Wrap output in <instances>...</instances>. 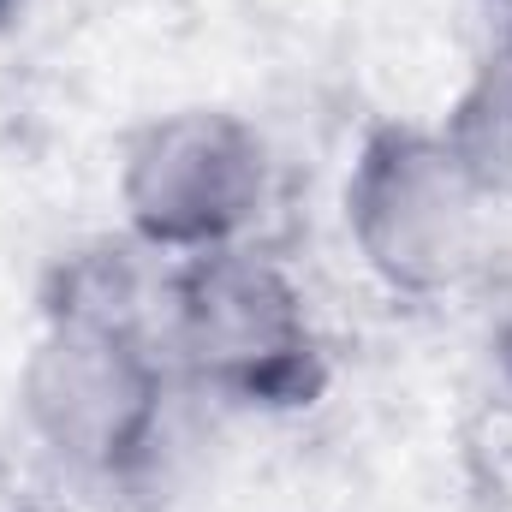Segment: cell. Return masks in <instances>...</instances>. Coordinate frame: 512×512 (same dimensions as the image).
Returning a JSON list of instances; mask_svg holds the SVG:
<instances>
[{"mask_svg": "<svg viewBox=\"0 0 512 512\" xmlns=\"http://www.w3.org/2000/svg\"><path fill=\"white\" fill-rule=\"evenodd\" d=\"M167 298H173V256L149 251L131 233H102L48 262L42 322L126 334L167 352Z\"/></svg>", "mask_w": 512, "mask_h": 512, "instance_id": "obj_5", "label": "cell"}, {"mask_svg": "<svg viewBox=\"0 0 512 512\" xmlns=\"http://www.w3.org/2000/svg\"><path fill=\"white\" fill-rule=\"evenodd\" d=\"M114 197L131 239L173 262L245 245L274 197V155L233 108H167L126 137Z\"/></svg>", "mask_w": 512, "mask_h": 512, "instance_id": "obj_4", "label": "cell"}, {"mask_svg": "<svg viewBox=\"0 0 512 512\" xmlns=\"http://www.w3.org/2000/svg\"><path fill=\"white\" fill-rule=\"evenodd\" d=\"M441 137L495 203H512V36H489L471 78L447 102Z\"/></svg>", "mask_w": 512, "mask_h": 512, "instance_id": "obj_6", "label": "cell"}, {"mask_svg": "<svg viewBox=\"0 0 512 512\" xmlns=\"http://www.w3.org/2000/svg\"><path fill=\"white\" fill-rule=\"evenodd\" d=\"M495 197L453 155L441 126L376 120L358 137L340 221L364 274L393 298H447L471 286L489 262Z\"/></svg>", "mask_w": 512, "mask_h": 512, "instance_id": "obj_2", "label": "cell"}, {"mask_svg": "<svg viewBox=\"0 0 512 512\" xmlns=\"http://www.w3.org/2000/svg\"><path fill=\"white\" fill-rule=\"evenodd\" d=\"M173 376L239 411H304L328 387V346L298 274L256 239L173 262Z\"/></svg>", "mask_w": 512, "mask_h": 512, "instance_id": "obj_1", "label": "cell"}, {"mask_svg": "<svg viewBox=\"0 0 512 512\" xmlns=\"http://www.w3.org/2000/svg\"><path fill=\"white\" fill-rule=\"evenodd\" d=\"M489 12H495V36H512V0H489Z\"/></svg>", "mask_w": 512, "mask_h": 512, "instance_id": "obj_7", "label": "cell"}, {"mask_svg": "<svg viewBox=\"0 0 512 512\" xmlns=\"http://www.w3.org/2000/svg\"><path fill=\"white\" fill-rule=\"evenodd\" d=\"M24 6H30V0H0V24H12V18H18Z\"/></svg>", "mask_w": 512, "mask_h": 512, "instance_id": "obj_8", "label": "cell"}, {"mask_svg": "<svg viewBox=\"0 0 512 512\" xmlns=\"http://www.w3.org/2000/svg\"><path fill=\"white\" fill-rule=\"evenodd\" d=\"M173 364L161 346L54 328L42 322L24 370H18V417L42 459L90 489H126L155 471L167 447Z\"/></svg>", "mask_w": 512, "mask_h": 512, "instance_id": "obj_3", "label": "cell"}]
</instances>
